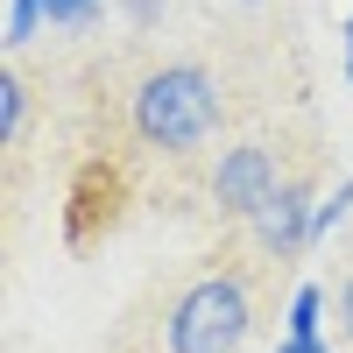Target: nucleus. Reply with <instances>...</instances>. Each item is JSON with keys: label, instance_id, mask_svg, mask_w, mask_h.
<instances>
[{"label": "nucleus", "instance_id": "obj_1", "mask_svg": "<svg viewBox=\"0 0 353 353\" xmlns=\"http://www.w3.org/2000/svg\"><path fill=\"white\" fill-rule=\"evenodd\" d=\"M128 121H134V134L149 141V149L184 156V149H198V141L219 128V78L205 64H163V71H149L134 85Z\"/></svg>", "mask_w": 353, "mask_h": 353}, {"label": "nucleus", "instance_id": "obj_2", "mask_svg": "<svg viewBox=\"0 0 353 353\" xmlns=\"http://www.w3.org/2000/svg\"><path fill=\"white\" fill-rule=\"evenodd\" d=\"M248 325H254L248 290L233 276H205L170 304V353H241Z\"/></svg>", "mask_w": 353, "mask_h": 353}, {"label": "nucleus", "instance_id": "obj_3", "mask_svg": "<svg viewBox=\"0 0 353 353\" xmlns=\"http://www.w3.org/2000/svg\"><path fill=\"white\" fill-rule=\"evenodd\" d=\"M276 191H283L276 156H269V149H254V141L226 149V156H219V170H212V205H219V212H233V219H254Z\"/></svg>", "mask_w": 353, "mask_h": 353}, {"label": "nucleus", "instance_id": "obj_4", "mask_svg": "<svg viewBox=\"0 0 353 353\" xmlns=\"http://www.w3.org/2000/svg\"><path fill=\"white\" fill-rule=\"evenodd\" d=\"M311 212H318L311 191H304V184H283V191L254 212L261 248H269V254H304V248H311Z\"/></svg>", "mask_w": 353, "mask_h": 353}, {"label": "nucleus", "instance_id": "obj_5", "mask_svg": "<svg viewBox=\"0 0 353 353\" xmlns=\"http://www.w3.org/2000/svg\"><path fill=\"white\" fill-rule=\"evenodd\" d=\"M106 8V0H8V43H28L36 28H78V21H92Z\"/></svg>", "mask_w": 353, "mask_h": 353}, {"label": "nucleus", "instance_id": "obj_6", "mask_svg": "<svg viewBox=\"0 0 353 353\" xmlns=\"http://www.w3.org/2000/svg\"><path fill=\"white\" fill-rule=\"evenodd\" d=\"M290 339H297L304 353L325 346V290H318V283H304L297 297H290Z\"/></svg>", "mask_w": 353, "mask_h": 353}, {"label": "nucleus", "instance_id": "obj_7", "mask_svg": "<svg viewBox=\"0 0 353 353\" xmlns=\"http://www.w3.org/2000/svg\"><path fill=\"white\" fill-rule=\"evenodd\" d=\"M346 212H353V176H339V184H332V198H318V212H311V248L325 241L332 226H346Z\"/></svg>", "mask_w": 353, "mask_h": 353}, {"label": "nucleus", "instance_id": "obj_8", "mask_svg": "<svg viewBox=\"0 0 353 353\" xmlns=\"http://www.w3.org/2000/svg\"><path fill=\"white\" fill-rule=\"evenodd\" d=\"M21 113H28V85L8 71V78H0V141H14V134H21Z\"/></svg>", "mask_w": 353, "mask_h": 353}, {"label": "nucleus", "instance_id": "obj_9", "mask_svg": "<svg viewBox=\"0 0 353 353\" xmlns=\"http://www.w3.org/2000/svg\"><path fill=\"white\" fill-rule=\"evenodd\" d=\"M163 8H170V0H121V14H128L134 28H156V21H163Z\"/></svg>", "mask_w": 353, "mask_h": 353}, {"label": "nucleus", "instance_id": "obj_10", "mask_svg": "<svg viewBox=\"0 0 353 353\" xmlns=\"http://www.w3.org/2000/svg\"><path fill=\"white\" fill-rule=\"evenodd\" d=\"M332 311H339V332H346V339H353V276H346V283H339V297H332Z\"/></svg>", "mask_w": 353, "mask_h": 353}, {"label": "nucleus", "instance_id": "obj_11", "mask_svg": "<svg viewBox=\"0 0 353 353\" xmlns=\"http://www.w3.org/2000/svg\"><path fill=\"white\" fill-rule=\"evenodd\" d=\"M339 36H346V85H353V14H346V28H339Z\"/></svg>", "mask_w": 353, "mask_h": 353}, {"label": "nucleus", "instance_id": "obj_12", "mask_svg": "<svg viewBox=\"0 0 353 353\" xmlns=\"http://www.w3.org/2000/svg\"><path fill=\"white\" fill-rule=\"evenodd\" d=\"M276 353H304V346H297V339H283V346H276Z\"/></svg>", "mask_w": 353, "mask_h": 353}, {"label": "nucleus", "instance_id": "obj_13", "mask_svg": "<svg viewBox=\"0 0 353 353\" xmlns=\"http://www.w3.org/2000/svg\"><path fill=\"white\" fill-rule=\"evenodd\" d=\"M318 353H332V346H318Z\"/></svg>", "mask_w": 353, "mask_h": 353}]
</instances>
